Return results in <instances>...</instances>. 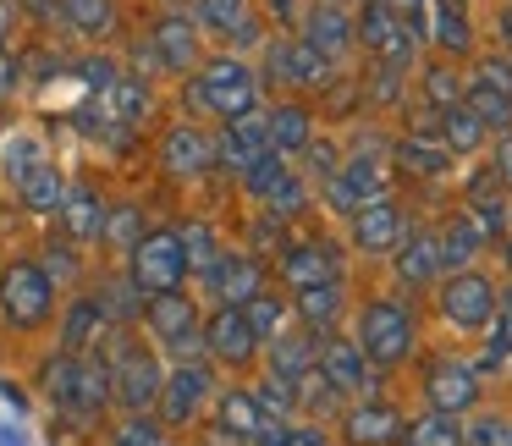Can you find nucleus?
<instances>
[{
  "label": "nucleus",
  "instance_id": "obj_4",
  "mask_svg": "<svg viewBox=\"0 0 512 446\" xmlns=\"http://www.w3.org/2000/svg\"><path fill=\"white\" fill-rule=\"evenodd\" d=\"M358 347L375 369H391L413 353V314L397 298H375L358 320Z\"/></svg>",
  "mask_w": 512,
  "mask_h": 446
},
{
  "label": "nucleus",
  "instance_id": "obj_59",
  "mask_svg": "<svg viewBox=\"0 0 512 446\" xmlns=\"http://www.w3.org/2000/svg\"><path fill=\"white\" fill-rule=\"evenodd\" d=\"M496 28H501V45H507V56H512V6L501 12V23H496Z\"/></svg>",
  "mask_w": 512,
  "mask_h": 446
},
{
  "label": "nucleus",
  "instance_id": "obj_62",
  "mask_svg": "<svg viewBox=\"0 0 512 446\" xmlns=\"http://www.w3.org/2000/svg\"><path fill=\"white\" fill-rule=\"evenodd\" d=\"M507 265H512V243H507Z\"/></svg>",
  "mask_w": 512,
  "mask_h": 446
},
{
  "label": "nucleus",
  "instance_id": "obj_34",
  "mask_svg": "<svg viewBox=\"0 0 512 446\" xmlns=\"http://www.w3.org/2000/svg\"><path fill=\"white\" fill-rule=\"evenodd\" d=\"M435 138H441L452 155H474V149L485 144V122H479L468 105H452V111H441V133Z\"/></svg>",
  "mask_w": 512,
  "mask_h": 446
},
{
  "label": "nucleus",
  "instance_id": "obj_58",
  "mask_svg": "<svg viewBox=\"0 0 512 446\" xmlns=\"http://www.w3.org/2000/svg\"><path fill=\"white\" fill-rule=\"evenodd\" d=\"M287 446H325L320 430H287Z\"/></svg>",
  "mask_w": 512,
  "mask_h": 446
},
{
  "label": "nucleus",
  "instance_id": "obj_12",
  "mask_svg": "<svg viewBox=\"0 0 512 446\" xmlns=\"http://www.w3.org/2000/svg\"><path fill=\"white\" fill-rule=\"evenodd\" d=\"M424 397H430L435 413H468V408L479 402V375H474V364H457V358L430 364V375H424Z\"/></svg>",
  "mask_w": 512,
  "mask_h": 446
},
{
  "label": "nucleus",
  "instance_id": "obj_7",
  "mask_svg": "<svg viewBox=\"0 0 512 446\" xmlns=\"http://www.w3.org/2000/svg\"><path fill=\"white\" fill-rule=\"evenodd\" d=\"M6 171H12V188L17 199L28 204V210H61V193H67V182H61V171L45 160V149L34 144V138H17L12 149H6Z\"/></svg>",
  "mask_w": 512,
  "mask_h": 446
},
{
  "label": "nucleus",
  "instance_id": "obj_30",
  "mask_svg": "<svg viewBox=\"0 0 512 446\" xmlns=\"http://www.w3.org/2000/svg\"><path fill=\"white\" fill-rule=\"evenodd\" d=\"M309 369H314V331H303V336H270V375H281V380H292V386H298Z\"/></svg>",
  "mask_w": 512,
  "mask_h": 446
},
{
  "label": "nucleus",
  "instance_id": "obj_23",
  "mask_svg": "<svg viewBox=\"0 0 512 446\" xmlns=\"http://www.w3.org/2000/svg\"><path fill=\"white\" fill-rule=\"evenodd\" d=\"M391 160H397V171H408V177H446V171H452V149L435 133L397 138V144H391Z\"/></svg>",
  "mask_w": 512,
  "mask_h": 446
},
{
  "label": "nucleus",
  "instance_id": "obj_22",
  "mask_svg": "<svg viewBox=\"0 0 512 446\" xmlns=\"http://www.w3.org/2000/svg\"><path fill=\"white\" fill-rule=\"evenodd\" d=\"M276 270H281V281H287L292 292L320 287V281H336V248H325V243H287Z\"/></svg>",
  "mask_w": 512,
  "mask_h": 446
},
{
  "label": "nucleus",
  "instance_id": "obj_39",
  "mask_svg": "<svg viewBox=\"0 0 512 446\" xmlns=\"http://www.w3.org/2000/svg\"><path fill=\"white\" fill-rule=\"evenodd\" d=\"M56 12L72 34H89V39L111 28V0H56Z\"/></svg>",
  "mask_w": 512,
  "mask_h": 446
},
{
  "label": "nucleus",
  "instance_id": "obj_25",
  "mask_svg": "<svg viewBox=\"0 0 512 446\" xmlns=\"http://www.w3.org/2000/svg\"><path fill=\"white\" fill-rule=\"evenodd\" d=\"M270 424H276V419H270V413L254 402V391H226L221 408H215V430H221V435H237V441H248V446H254L259 435L270 430Z\"/></svg>",
  "mask_w": 512,
  "mask_h": 446
},
{
  "label": "nucleus",
  "instance_id": "obj_51",
  "mask_svg": "<svg viewBox=\"0 0 512 446\" xmlns=\"http://www.w3.org/2000/svg\"><path fill=\"white\" fill-rule=\"evenodd\" d=\"M111 78H116V67H111V61H100V56H94V61H83V67H78V83H83L89 94L111 89Z\"/></svg>",
  "mask_w": 512,
  "mask_h": 446
},
{
  "label": "nucleus",
  "instance_id": "obj_24",
  "mask_svg": "<svg viewBox=\"0 0 512 446\" xmlns=\"http://www.w3.org/2000/svg\"><path fill=\"white\" fill-rule=\"evenodd\" d=\"M441 270H446L441 237H435V232H408V237H402V248H397V281H408V287H430Z\"/></svg>",
  "mask_w": 512,
  "mask_h": 446
},
{
  "label": "nucleus",
  "instance_id": "obj_19",
  "mask_svg": "<svg viewBox=\"0 0 512 446\" xmlns=\"http://www.w3.org/2000/svg\"><path fill=\"white\" fill-rule=\"evenodd\" d=\"M149 56L166 72H188L193 61H199V23H193V17H160V23L149 28Z\"/></svg>",
  "mask_w": 512,
  "mask_h": 446
},
{
  "label": "nucleus",
  "instance_id": "obj_13",
  "mask_svg": "<svg viewBox=\"0 0 512 446\" xmlns=\"http://www.w3.org/2000/svg\"><path fill=\"white\" fill-rule=\"evenodd\" d=\"M204 397H210V369H204V358L199 364H177L166 375V386H160V419L166 424H188L193 413L204 408Z\"/></svg>",
  "mask_w": 512,
  "mask_h": 446
},
{
  "label": "nucleus",
  "instance_id": "obj_1",
  "mask_svg": "<svg viewBox=\"0 0 512 446\" xmlns=\"http://www.w3.org/2000/svg\"><path fill=\"white\" fill-rule=\"evenodd\" d=\"M45 397L56 402L67 419H100V408L111 402V369L100 358H78V353H56L45 369Z\"/></svg>",
  "mask_w": 512,
  "mask_h": 446
},
{
  "label": "nucleus",
  "instance_id": "obj_60",
  "mask_svg": "<svg viewBox=\"0 0 512 446\" xmlns=\"http://www.w3.org/2000/svg\"><path fill=\"white\" fill-rule=\"evenodd\" d=\"M6 28H12V6L0 0V45H6Z\"/></svg>",
  "mask_w": 512,
  "mask_h": 446
},
{
  "label": "nucleus",
  "instance_id": "obj_52",
  "mask_svg": "<svg viewBox=\"0 0 512 446\" xmlns=\"http://www.w3.org/2000/svg\"><path fill=\"white\" fill-rule=\"evenodd\" d=\"M303 155H309V171H314V177H320V182L331 177L336 166H342V160H336V149H331V144H309V149H303Z\"/></svg>",
  "mask_w": 512,
  "mask_h": 446
},
{
  "label": "nucleus",
  "instance_id": "obj_44",
  "mask_svg": "<svg viewBox=\"0 0 512 446\" xmlns=\"http://www.w3.org/2000/svg\"><path fill=\"white\" fill-rule=\"evenodd\" d=\"M424 100H430L435 111L463 105V78H457L452 67H424Z\"/></svg>",
  "mask_w": 512,
  "mask_h": 446
},
{
  "label": "nucleus",
  "instance_id": "obj_37",
  "mask_svg": "<svg viewBox=\"0 0 512 446\" xmlns=\"http://www.w3.org/2000/svg\"><path fill=\"white\" fill-rule=\"evenodd\" d=\"M243 182H248V193H254V199H276L281 188H287L292 182V171H287V155H276V149H270V155H259L254 166L243 171Z\"/></svg>",
  "mask_w": 512,
  "mask_h": 446
},
{
  "label": "nucleus",
  "instance_id": "obj_17",
  "mask_svg": "<svg viewBox=\"0 0 512 446\" xmlns=\"http://www.w3.org/2000/svg\"><path fill=\"white\" fill-rule=\"evenodd\" d=\"M303 39H309L325 61H342L347 50L358 45V28L336 0H320V6H309V17H303Z\"/></svg>",
  "mask_w": 512,
  "mask_h": 446
},
{
  "label": "nucleus",
  "instance_id": "obj_3",
  "mask_svg": "<svg viewBox=\"0 0 512 446\" xmlns=\"http://www.w3.org/2000/svg\"><path fill=\"white\" fill-rule=\"evenodd\" d=\"M0 314L17 331L45 325L56 314V281H50V270L34 265V259H12V265L0 270Z\"/></svg>",
  "mask_w": 512,
  "mask_h": 446
},
{
  "label": "nucleus",
  "instance_id": "obj_41",
  "mask_svg": "<svg viewBox=\"0 0 512 446\" xmlns=\"http://www.w3.org/2000/svg\"><path fill=\"white\" fill-rule=\"evenodd\" d=\"M237 309H243L248 331H254L259 342L281 336V320H287V303H281V298H270V292H254V298H248V303H237Z\"/></svg>",
  "mask_w": 512,
  "mask_h": 446
},
{
  "label": "nucleus",
  "instance_id": "obj_55",
  "mask_svg": "<svg viewBox=\"0 0 512 446\" xmlns=\"http://www.w3.org/2000/svg\"><path fill=\"white\" fill-rule=\"evenodd\" d=\"M254 243H259V248H270V243H281V215H276V210H270V215H265V221H259V226H254Z\"/></svg>",
  "mask_w": 512,
  "mask_h": 446
},
{
  "label": "nucleus",
  "instance_id": "obj_61",
  "mask_svg": "<svg viewBox=\"0 0 512 446\" xmlns=\"http://www.w3.org/2000/svg\"><path fill=\"white\" fill-rule=\"evenodd\" d=\"M0 446H17V435H12V430H0Z\"/></svg>",
  "mask_w": 512,
  "mask_h": 446
},
{
  "label": "nucleus",
  "instance_id": "obj_54",
  "mask_svg": "<svg viewBox=\"0 0 512 446\" xmlns=\"http://www.w3.org/2000/svg\"><path fill=\"white\" fill-rule=\"evenodd\" d=\"M265 12H270V17H276V23H281V28H292V23H303V6H298V0H265Z\"/></svg>",
  "mask_w": 512,
  "mask_h": 446
},
{
  "label": "nucleus",
  "instance_id": "obj_42",
  "mask_svg": "<svg viewBox=\"0 0 512 446\" xmlns=\"http://www.w3.org/2000/svg\"><path fill=\"white\" fill-rule=\"evenodd\" d=\"M182 248H188V270H193V276H210V270L221 265V243H215V232L204 221L182 226Z\"/></svg>",
  "mask_w": 512,
  "mask_h": 446
},
{
  "label": "nucleus",
  "instance_id": "obj_56",
  "mask_svg": "<svg viewBox=\"0 0 512 446\" xmlns=\"http://www.w3.org/2000/svg\"><path fill=\"white\" fill-rule=\"evenodd\" d=\"M490 325H496V331H501V336H507V342H512V287H507V292H501V298H496V320H490Z\"/></svg>",
  "mask_w": 512,
  "mask_h": 446
},
{
  "label": "nucleus",
  "instance_id": "obj_14",
  "mask_svg": "<svg viewBox=\"0 0 512 446\" xmlns=\"http://www.w3.org/2000/svg\"><path fill=\"white\" fill-rule=\"evenodd\" d=\"M204 353L210 358H221V364H248V358L259 353V336L248 331V320H243V309L237 303H226V309H215V320L204 325Z\"/></svg>",
  "mask_w": 512,
  "mask_h": 446
},
{
  "label": "nucleus",
  "instance_id": "obj_40",
  "mask_svg": "<svg viewBox=\"0 0 512 446\" xmlns=\"http://www.w3.org/2000/svg\"><path fill=\"white\" fill-rule=\"evenodd\" d=\"M193 23L215 34H237L248 23V0H193Z\"/></svg>",
  "mask_w": 512,
  "mask_h": 446
},
{
  "label": "nucleus",
  "instance_id": "obj_47",
  "mask_svg": "<svg viewBox=\"0 0 512 446\" xmlns=\"http://www.w3.org/2000/svg\"><path fill=\"white\" fill-rule=\"evenodd\" d=\"M369 100H375V105H397L402 100V67L375 61V72H369Z\"/></svg>",
  "mask_w": 512,
  "mask_h": 446
},
{
  "label": "nucleus",
  "instance_id": "obj_35",
  "mask_svg": "<svg viewBox=\"0 0 512 446\" xmlns=\"http://www.w3.org/2000/svg\"><path fill=\"white\" fill-rule=\"evenodd\" d=\"M463 105L485 122V133H512V100L496 89H485V83H463Z\"/></svg>",
  "mask_w": 512,
  "mask_h": 446
},
{
  "label": "nucleus",
  "instance_id": "obj_10",
  "mask_svg": "<svg viewBox=\"0 0 512 446\" xmlns=\"http://www.w3.org/2000/svg\"><path fill=\"white\" fill-rule=\"evenodd\" d=\"M325 199H331V210H342V215H353V210H364V204L386 199L380 160L375 155H353L347 166H336L331 177H325Z\"/></svg>",
  "mask_w": 512,
  "mask_h": 446
},
{
  "label": "nucleus",
  "instance_id": "obj_26",
  "mask_svg": "<svg viewBox=\"0 0 512 446\" xmlns=\"http://www.w3.org/2000/svg\"><path fill=\"white\" fill-rule=\"evenodd\" d=\"M259 155H270V122L265 116H237V122H226V133H221V160H232L237 171H248Z\"/></svg>",
  "mask_w": 512,
  "mask_h": 446
},
{
  "label": "nucleus",
  "instance_id": "obj_11",
  "mask_svg": "<svg viewBox=\"0 0 512 446\" xmlns=\"http://www.w3.org/2000/svg\"><path fill=\"white\" fill-rule=\"evenodd\" d=\"M215 160H221V144H215L210 133H199V127H171V133L160 138V166L182 182L204 177Z\"/></svg>",
  "mask_w": 512,
  "mask_h": 446
},
{
  "label": "nucleus",
  "instance_id": "obj_49",
  "mask_svg": "<svg viewBox=\"0 0 512 446\" xmlns=\"http://www.w3.org/2000/svg\"><path fill=\"white\" fill-rule=\"evenodd\" d=\"M463 446H512V424L507 419H490V413H485V419H474L463 430Z\"/></svg>",
  "mask_w": 512,
  "mask_h": 446
},
{
  "label": "nucleus",
  "instance_id": "obj_31",
  "mask_svg": "<svg viewBox=\"0 0 512 446\" xmlns=\"http://www.w3.org/2000/svg\"><path fill=\"white\" fill-rule=\"evenodd\" d=\"M435 45L446 50V56H468L474 50V28H468V12L463 0H435V23H430Z\"/></svg>",
  "mask_w": 512,
  "mask_h": 446
},
{
  "label": "nucleus",
  "instance_id": "obj_32",
  "mask_svg": "<svg viewBox=\"0 0 512 446\" xmlns=\"http://www.w3.org/2000/svg\"><path fill=\"white\" fill-rule=\"evenodd\" d=\"M303 320V331H331L336 314H342V287L336 281H320V287H303L298 292V309H292Z\"/></svg>",
  "mask_w": 512,
  "mask_h": 446
},
{
  "label": "nucleus",
  "instance_id": "obj_2",
  "mask_svg": "<svg viewBox=\"0 0 512 446\" xmlns=\"http://www.w3.org/2000/svg\"><path fill=\"white\" fill-rule=\"evenodd\" d=\"M188 105L204 116H221V122H237L259 105V78L243 67V61L221 56L210 67H199V78L188 83Z\"/></svg>",
  "mask_w": 512,
  "mask_h": 446
},
{
  "label": "nucleus",
  "instance_id": "obj_43",
  "mask_svg": "<svg viewBox=\"0 0 512 446\" xmlns=\"http://www.w3.org/2000/svg\"><path fill=\"white\" fill-rule=\"evenodd\" d=\"M100 237L116 248V254H127V248L144 243V215L138 210H105V232Z\"/></svg>",
  "mask_w": 512,
  "mask_h": 446
},
{
  "label": "nucleus",
  "instance_id": "obj_45",
  "mask_svg": "<svg viewBox=\"0 0 512 446\" xmlns=\"http://www.w3.org/2000/svg\"><path fill=\"white\" fill-rule=\"evenodd\" d=\"M111 446H171V441H166V430H160L149 413H127V424L111 435Z\"/></svg>",
  "mask_w": 512,
  "mask_h": 446
},
{
  "label": "nucleus",
  "instance_id": "obj_48",
  "mask_svg": "<svg viewBox=\"0 0 512 446\" xmlns=\"http://www.w3.org/2000/svg\"><path fill=\"white\" fill-rule=\"evenodd\" d=\"M468 83H485V89H496V94H507V100H512V56H485Z\"/></svg>",
  "mask_w": 512,
  "mask_h": 446
},
{
  "label": "nucleus",
  "instance_id": "obj_18",
  "mask_svg": "<svg viewBox=\"0 0 512 446\" xmlns=\"http://www.w3.org/2000/svg\"><path fill=\"white\" fill-rule=\"evenodd\" d=\"M402 430H408V424H402V413L391 408V402H358L342 419L347 446H397Z\"/></svg>",
  "mask_w": 512,
  "mask_h": 446
},
{
  "label": "nucleus",
  "instance_id": "obj_29",
  "mask_svg": "<svg viewBox=\"0 0 512 446\" xmlns=\"http://www.w3.org/2000/svg\"><path fill=\"white\" fill-rule=\"evenodd\" d=\"M265 122H270V149L276 155H303L314 144V116L303 105H276Z\"/></svg>",
  "mask_w": 512,
  "mask_h": 446
},
{
  "label": "nucleus",
  "instance_id": "obj_57",
  "mask_svg": "<svg viewBox=\"0 0 512 446\" xmlns=\"http://www.w3.org/2000/svg\"><path fill=\"white\" fill-rule=\"evenodd\" d=\"M12 89H17V61L0 50V94H12Z\"/></svg>",
  "mask_w": 512,
  "mask_h": 446
},
{
  "label": "nucleus",
  "instance_id": "obj_6",
  "mask_svg": "<svg viewBox=\"0 0 512 446\" xmlns=\"http://www.w3.org/2000/svg\"><path fill=\"white\" fill-rule=\"evenodd\" d=\"M105 369H111V402H122L127 413H149L160 402L166 375H160V364L138 342H116V353Z\"/></svg>",
  "mask_w": 512,
  "mask_h": 446
},
{
  "label": "nucleus",
  "instance_id": "obj_28",
  "mask_svg": "<svg viewBox=\"0 0 512 446\" xmlns=\"http://www.w3.org/2000/svg\"><path fill=\"white\" fill-rule=\"evenodd\" d=\"M61 221H67L72 243H100V232H105L100 193H94V188H67V193H61Z\"/></svg>",
  "mask_w": 512,
  "mask_h": 446
},
{
  "label": "nucleus",
  "instance_id": "obj_15",
  "mask_svg": "<svg viewBox=\"0 0 512 446\" xmlns=\"http://www.w3.org/2000/svg\"><path fill=\"white\" fill-rule=\"evenodd\" d=\"M402 237H408V215L391 199H375L364 210H353V243L364 254H391V248H402Z\"/></svg>",
  "mask_w": 512,
  "mask_h": 446
},
{
  "label": "nucleus",
  "instance_id": "obj_9",
  "mask_svg": "<svg viewBox=\"0 0 512 446\" xmlns=\"http://www.w3.org/2000/svg\"><path fill=\"white\" fill-rule=\"evenodd\" d=\"M441 314L457 331H490V320H496V287L479 270H457L441 287Z\"/></svg>",
  "mask_w": 512,
  "mask_h": 446
},
{
  "label": "nucleus",
  "instance_id": "obj_21",
  "mask_svg": "<svg viewBox=\"0 0 512 446\" xmlns=\"http://www.w3.org/2000/svg\"><path fill=\"white\" fill-rule=\"evenodd\" d=\"M204 287L221 303H248L254 292H265V265L254 254H221V265L204 276Z\"/></svg>",
  "mask_w": 512,
  "mask_h": 446
},
{
  "label": "nucleus",
  "instance_id": "obj_5",
  "mask_svg": "<svg viewBox=\"0 0 512 446\" xmlns=\"http://www.w3.org/2000/svg\"><path fill=\"white\" fill-rule=\"evenodd\" d=\"M188 248H182V232H144V243L133 248V287L138 292H182L188 281Z\"/></svg>",
  "mask_w": 512,
  "mask_h": 446
},
{
  "label": "nucleus",
  "instance_id": "obj_36",
  "mask_svg": "<svg viewBox=\"0 0 512 446\" xmlns=\"http://www.w3.org/2000/svg\"><path fill=\"white\" fill-rule=\"evenodd\" d=\"M402 446H463V424H457V413H424V419H413L408 430H402Z\"/></svg>",
  "mask_w": 512,
  "mask_h": 446
},
{
  "label": "nucleus",
  "instance_id": "obj_27",
  "mask_svg": "<svg viewBox=\"0 0 512 446\" xmlns=\"http://www.w3.org/2000/svg\"><path fill=\"white\" fill-rule=\"evenodd\" d=\"M144 320H149V331H155L166 347H177L182 336H193L199 314H193V303L182 298V292H155V298L144 303Z\"/></svg>",
  "mask_w": 512,
  "mask_h": 446
},
{
  "label": "nucleus",
  "instance_id": "obj_46",
  "mask_svg": "<svg viewBox=\"0 0 512 446\" xmlns=\"http://www.w3.org/2000/svg\"><path fill=\"white\" fill-rule=\"evenodd\" d=\"M254 402H259V408H265L270 413V419H287V413H292V402H298V397H292V380H281V375H270V380H259V386H254Z\"/></svg>",
  "mask_w": 512,
  "mask_h": 446
},
{
  "label": "nucleus",
  "instance_id": "obj_20",
  "mask_svg": "<svg viewBox=\"0 0 512 446\" xmlns=\"http://www.w3.org/2000/svg\"><path fill=\"white\" fill-rule=\"evenodd\" d=\"M270 72H276L281 83H292V89H314V83L331 78V61H325L309 39H276V45H270Z\"/></svg>",
  "mask_w": 512,
  "mask_h": 446
},
{
  "label": "nucleus",
  "instance_id": "obj_16",
  "mask_svg": "<svg viewBox=\"0 0 512 446\" xmlns=\"http://www.w3.org/2000/svg\"><path fill=\"white\" fill-rule=\"evenodd\" d=\"M314 369H320L336 391H347V397H358V391L375 386V364L364 358L358 342H325L320 353H314Z\"/></svg>",
  "mask_w": 512,
  "mask_h": 446
},
{
  "label": "nucleus",
  "instance_id": "obj_38",
  "mask_svg": "<svg viewBox=\"0 0 512 446\" xmlns=\"http://www.w3.org/2000/svg\"><path fill=\"white\" fill-rule=\"evenodd\" d=\"M100 325H105V309L94 298H78V303H72V314H67V331H61V353L89 347L94 336H100Z\"/></svg>",
  "mask_w": 512,
  "mask_h": 446
},
{
  "label": "nucleus",
  "instance_id": "obj_50",
  "mask_svg": "<svg viewBox=\"0 0 512 446\" xmlns=\"http://www.w3.org/2000/svg\"><path fill=\"white\" fill-rule=\"evenodd\" d=\"M479 204H501L496 166H485V171H474V177H468V210H479Z\"/></svg>",
  "mask_w": 512,
  "mask_h": 446
},
{
  "label": "nucleus",
  "instance_id": "obj_33",
  "mask_svg": "<svg viewBox=\"0 0 512 446\" xmlns=\"http://www.w3.org/2000/svg\"><path fill=\"white\" fill-rule=\"evenodd\" d=\"M479 248H485V232L474 226V215H457V221L441 232V259H446V270H468Z\"/></svg>",
  "mask_w": 512,
  "mask_h": 446
},
{
  "label": "nucleus",
  "instance_id": "obj_8",
  "mask_svg": "<svg viewBox=\"0 0 512 446\" xmlns=\"http://www.w3.org/2000/svg\"><path fill=\"white\" fill-rule=\"evenodd\" d=\"M353 28H358V45L375 61H391V67H408L413 50H419V34L402 23V12L391 0H364V17H358Z\"/></svg>",
  "mask_w": 512,
  "mask_h": 446
},
{
  "label": "nucleus",
  "instance_id": "obj_53",
  "mask_svg": "<svg viewBox=\"0 0 512 446\" xmlns=\"http://www.w3.org/2000/svg\"><path fill=\"white\" fill-rule=\"evenodd\" d=\"M490 166H496L501 188H512V133H501V138H496V160H490Z\"/></svg>",
  "mask_w": 512,
  "mask_h": 446
}]
</instances>
